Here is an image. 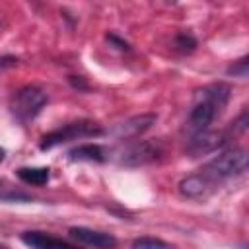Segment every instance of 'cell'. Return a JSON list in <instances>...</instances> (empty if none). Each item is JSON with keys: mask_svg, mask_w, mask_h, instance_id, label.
<instances>
[{"mask_svg": "<svg viewBox=\"0 0 249 249\" xmlns=\"http://www.w3.org/2000/svg\"><path fill=\"white\" fill-rule=\"evenodd\" d=\"M230 93L231 88L228 84H210L204 86L202 89H198L195 93V105L189 113V121H187V128L189 132H200V130H208V126L214 123V119L224 111V107L230 101Z\"/></svg>", "mask_w": 249, "mask_h": 249, "instance_id": "6da1fadb", "label": "cell"}, {"mask_svg": "<svg viewBox=\"0 0 249 249\" xmlns=\"http://www.w3.org/2000/svg\"><path fill=\"white\" fill-rule=\"evenodd\" d=\"M247 169V152L243 148H231V150H224L218 156H214L210 161H206L200 171L206 173L212 181H216L218 185L226 179L237 177Z\"/></svg>", "mask_w": 249, "mask_h": 249, "instance_id": "7a4b0ae2", "label": "cell"}, {"mask_svg": "<svg viewBox=\"0 0 249 249\" xmlns=\"http://www.w3.org/2000/svg\"><path fill=\"white\" fill-rule=\"evenodd\" d=\"M103 134V128L93 123V121H74L68 124H62L60 128H54L51 132H47L41 138L39 148L41 150H51L58 144L70 142V140H80V138H89V136H99Z\"/></svg>", "mask_w": 249, "mask_h": 249, "instance_id": "3957f363", "label": "cell"}, {"mask_svg": "<svg viewBox=\"0 0 249 249\" xmlns=\"http://www.w3.org/2000/svg\"><path fill=\"white\" fill-rule=\"evenodd\" d=\"M45 103H47V93L41 88H37V86H25V88H21V89L16 91V95L12 99V111H14V115L19 121L27 123V121L35 119L41 113V109L45 107Z\"/></svg>", "mask_w": 249, "mask_h": 249, "instance_id": "277c9868", "label": "cell"}, {"mask_svg": "<svg viewBox=\"0 0 249 249\" xmlns=\"http://www.w3.org/2000/svg\"><path fill=\"white\" fill-rule=\"evenodd\" d=\"M160 154H161V150L158 144L148 142V140H136V142L128 144L119 154V163L126 165V167H138V165L156 161L160 158Z\"/></svg>", "mask_w": 249, "mask_h": 249, "instance_id": "5b68a950", "label": "cell"}, {"mask_svg": "<svg viewBox=\"0 0 249 249\" xmlns=\"http://www.w3.org/2000/svg\"><path fill=\"white\" fill-rule=\"evenodd\" d=\"M218 183L212 181L206 173H202L200 169L196 173H191L187 177H183L179 181V193L187 198H193V200H202L206 196H210L214 191H216Z\"/></svg>", "mask_w": 249, "mask_h": 249, "instance_id": "8992f818", "label": "cell"}, {"mask_svg": "<svg viewBox=\"0 0 249 249\" xmlns=\"http://www.w3.org/2000/svg\"><path fill=\"white\" fill-rule=\"evenodd\" d=\"M224 144H226V136L222 132H214L210 128L193 132L191 138L187 140V154H191L193 158L204 156V154H210V152L222 148Z\"/></svg>", "mask_w": 249, "mask_h": 249, "instance_id": "52a82bcc", "label": "cell"}, {"mask_svg": "<svg viewBox=\"0 0 249 249\" xmlns=\"http://www.w3.org/2000/svg\"><path fill=\"white\" fill-rule=\"evenodd\" d=\"M70 237L76 239L82 245L93 247V249H115L117 247V237L105 231H97V230H89L84 226H74L68 230Z\"/></svg>", "mask_w": 249, "mask_h": 249, "instance_id": "ba28073f", "label": "cell"}, {"mask_svg": "<svg viewBox=\"0 0 249 249\" xmlns=\"http://www.w3.org/2000/svg\"><path fill=\"white\" fill-rule=\"evenodd\" d=\"M156 115L154 113H142V115H134V117H130V119H126V121H123V123H119L111 132H113V136H117V138H124V140H128V138H136L138 134H142V132H146L154 123H156Z\"/></svg>", "mask_w": 249, "mask_h": 249, "instance_id": "9c48e42d", "label": "cell"}, {"mask_svg": "<svg viewBox=\"0 0 249 249\" xmlns=\"http://www.w3.org/2000/svg\"><path fill=\"white\" fill-rule=\"evenodd\" d=\"M21 241L29 249H80V247H74V245H70L62 239H56L49 233H43V231H23Z\"/></svg>", "mask_w": 249, "mask_h": 249, "instance_id": "30bf717a", "label": "cell"}, {"mask_svg": "<svg viewBox=\"0 0 249 249\" xmlns=\"http://www.w3.org/2000/svg\"><path fill=\"white\" fill-rule=\"evenodd\" d=\"M68 158L72 161H103L105 152L99 144H80L68 152Z\"/></svg>", "mask_w": 249, "mask_h": 249, "instance_id": "8fae6325", "label": "cell"}, {"mask_svg": "<svg viewBox=\"0 0 249 249\" xmlns=\"http://www.w3.org/2000/svg\"><path fill=\"white\" fill-rule=\"evenodd\" d=\"M49 171H51L49 167H19L18 169V177L27 185L41 187V185H45L49 181V175H51Z\"/></svg>", "mask_w": 249, "mask_h": 249, "instance_id": "7c38bea8", "label": "cell"}, {"mask_svg": "<svg viewBox=\"0 0 249 249\" xmlns=\"http://www.w3.org/2000/svg\"><path fill=\"white\" fill-rule=\"evenodd\" d=\"M132 249H173V247L156 237H138L132 241Z\"/></svg>", "mask_w": 249, "mask_h": 249, "instance_id": "4fadbf2b", "label": "cell"}, {"mask_svg": "<svg viewBox=\"0 0 249 249\" xmlns=\"http://www.w3.org/2000/svg\"><path fill=\"white\" fill-rule=\"evenodd\" d=\"M247 68H249V62H247V56H243L228 68V74H233L237 78H247Z\"/></svg>", "mask_w": 249, "mask_h": 249, "instance_id": "5bb4252c", "label": "cell"}, {"mask_svg": "<svg viewBox=\"0 0 249 249\" xmlns=\"http://www.w3.org/2000/svg\"><path fill=\"white\" fill-rule=\"evenodd\" d=\"M175 43H177V47H179L181 51H193V49L196 47V41H195L191 35H187V33H179L177 39H175Z\"/></svg>", "mask_w": 249, "mask_h": 249, "instance_id": "9a60e30c", "label": "cell"}, {"mask_svg": "<svg viewBox=\"0 0 249 249\" xmlns=\"http://www.w3.org/2000/svg\"><path fill=\"white\" fill-rule=\"evenodd\" d=\"M231 124H233V130H235V132H243V130L247 128V111H243Z\"/></svg>", "mask_w": 249, "mask_h": 249, "instance_id": "2e32d148", "label": "cell"}, {"mask_svg": "<svg viewBox=\"0 0 249 249\" xmlns=\"http://www.w3.org/2000/svg\"><path fill=\"white\" fill-rule=\"evenodd\" d=\"M107 41H111L113 45H117V49H121V51H126V49H128V45H126L124 41H121L117 35H113V33L107 35Z\"/></svg>", "mask_w": 249, "mask_h": 249, "instance_id": "e0dca14e", "label": "cell"}, {"mask_svg": "<svg viewBox=\"0 0 249 249\" xmlns=\"http://www.w3.org/2000/svg\"><path fill=\"white\" fill-rule=\"evenodd\" d=\"M4 158H6V150H4V148H0V161H2Z\"/></svg>", "mask_w": 249, "mask_h": 249, "instance_id": "ac0fdd59", "label": "cell"}, {"mask_svg": "<svg viewBox=\"0 0 249 249\" xmlns=\"http://www.w3.org/2000/svg\"><path fill=\"white\" fill-rule=\"evenodd\" d=\"M0 249H8V247H6V245H2V243H0Z\"/></svg>", "mask_w": 249, "mask_h": 249, "instance_id": "d6986e66", "label": "cell"}]
</instances>
